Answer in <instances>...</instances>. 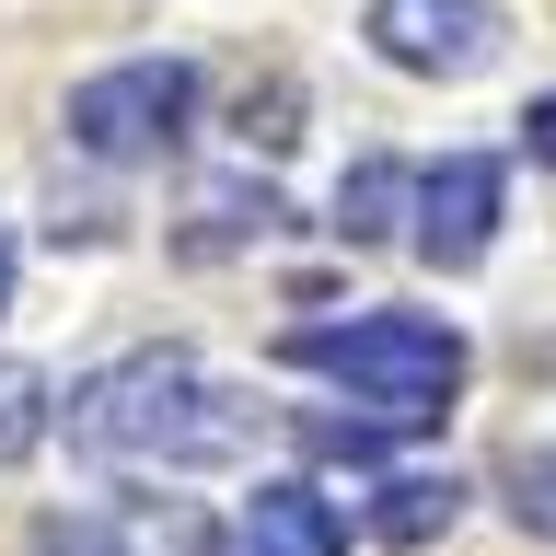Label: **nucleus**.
Segmentation results:
<instances>
[{"label": "nucleus", "mask_w": 556, "mask_h": 556, "mask_svg": "<svg viewBox=\"0 0 556 556\" xmlns=\"http://www.w3.org/2000/svg\"><path fill=\"white\" fill-rule=\"evenodd\" d=\"M521 151H533V163H556V93L521 104Z\"/></svg>", "instance_id": "13"}, {"label": "nucleus", "mask_w": 556, "mask_h": 556, "mask_svg": "<svg viewBox=\"0 0 556 556\" xmlns=\"http://www.w3.org/2000/svg\"><path fill=\"white\" fill-rule=\"evenodd\" d=\"M498 208H510V163L498 151H441V163L417 174V198H406V243L441 278H464V267H486Z\"/></svg>", "instance_id": "4"}, {"label": "nucleus", "mask_w": 556, "mask_h": 556, "mask_svg": "<svg viewBox=\"0 0 556 556\" xmlns=\"http://www.w3.org/2000/svg\"><path fill=\"white\" fill-rule=\"evenodd\" d=\"M452 510H464L452 476H382L371 486V533L382 545H429V533H452Z\"/></svg>", "instance_id": "8"}, {"label": "nucleus", "mask_w": 556, "mask_h": 556, "mask_svg": "<svg viewBox=\"0 0 556 556\" xmlns=\"http://www.w3.org/2000/svg\"><path fill=\"white\" fill-rule=\"evenodd\" d=\"M278 359L290 371H313V382H337L359 417H382L394 441L406 429H441L452 417V394H464V337H452L441 313H313V325H290L278 337Z\"/></svg>", "instance_id": "2"}, {"label": "nucleus", "mask_w": 556, "mask_h": 556, "mask_svg": "<svg viewBox=\"0 0 556 556\" xmlns=\"http://www.w3.org/2000/svg\"><path fill=\"white\" fill-rule=\"evenodd\" d=\"M47 556H208V521L186 498H116L47 533Z\"/></svg>", "instance_id": "7"}, {"label": "nucleus", "mask_w": 556, "mask_h": 556, "mask_svg": "<svg viewBox=\"0 0 556 556\" xmlns=\"http://www.w3.org/2000/svg\"><path fill=\"white\" fill-rule=\"evenodd\" d=\"M371 47L417 81H476L510 47V12L498 0H371Z\"/></svg>", "instance_id": "5"}, {"label": "nucleus", "mask_w": 556, "mask_h": 556, "mask_svg": "<svg viewBox=\"0 0 556 556\" xmlns=\"http://www.w3.org/2000/svg\"><path fill=\"white\" fill-rule=\"evenodd\" d=\"M198 116V70L186 59H116L93 81H70V139L93 151V163H151L174 151Z\"/></svg>", "instance_id": "3"}, {"label": "nucleus", "mask_w": 556, "mask_h": 556, "mask_svg": "<svg viewBox=\"0 0 556 556\" xmlns=\"http://www.w3.org/2000/svg\"><path fill=\"white\" fill-rule=\"evenodd\" d=\"M510 521L556 545V452H510Z\"/></svg>", "instance_id": "11"}, {"label": "nucleus", "mask_w": 556, "mask_h": 556, "mask_svg": "<svg viewBox=\"0 0 556 556\" xmlns=\"http://www.w3.org/2000/svg\"><path fill=\"white\" fill-rule=\"evenodd\" d=\"M406 198H417V174H406V163H359V174L337 186V232H348V243H382Z\"/></svg>", "instance_id": "9"}, {"label": "nucleus", "mask_w": 556, "mask_h": 556, "mask_svg": "<svg viewBox=\"0 0 556 556\" xmlns=\"http://www.w3.org/2000/svg\"><path fill=\"white\" fill-rule=\"evenodd\" d=\"M35 441V371H0V464Z\"/></svg>", "instance_id": "12"}, {"label": "nucleus", "mask_w": 556, "mask_h": 556, "mask_svg": "<svg viewBox=\"0 0 556 556\" xmlns=\"http://www.w3.org/2000/svg\"><path fill=\"white\" fill-rule=\"evenodd\" d=\"M70 452L93 464H139V476H208V464H243L255 452V394L220 371H198L186 348H139L116 371H93L81 394L59 406Z\"/></svg>", "instance_id": "1"}, {"label": "nucleus", "mask_w": 556, "mask_h": 556, "mask_svg": "<svg viewBox=\"0 0 556 556\" xmlns=\"http://www.w3.org/2000/svg\"><path fill=\"white\" fill-rule=\"evenodd\" d=\"M267 220H278V198H267V186H255V198H243V186H208V198H198V232H186V243H198V255H220V243L267 232Z\"/></svg>", "instance_id": "10"}, {"label": "nucleus", "mask_w": 556, "mask_h": 556, "mask_svg": "<svg viewBox=\"0 0 556 556\" xmlns=\"http://www.w3.org/2000/svg\"><path fill=\"white\" fill-rule=\"evenodd\" d=\"M220 556H348V510L325 498V486H302V476H267L232 510Z\"/></svg>", "instance_id": "6"}, {"label": "nucleus", "mask_w": 556, "mask_h": 556, "mask_svg": "<svg viewBox=\"0 0 556 556\" xmlns=\"http://www.w3.org/2000/svg\"><path fill=\"white\" fill-rule=\"evenodd\" d=\"M0 302H12V243H0Z\"/></svg>", "instance_id": "14"}]
</instances>
